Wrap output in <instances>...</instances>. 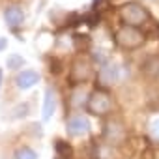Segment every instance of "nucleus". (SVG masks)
I'll use <instances>...</instances> for the list:
<instances>
[{
    "label": "nucleus",
    "mask_w": 159,
    "mask_h": 159,
    "mask_svg": "<svg viewBox=\"0 0 159 159\" xmlns=\"http://www.w3.org/2000/svg\"><path fill=\"white\" fill-rule=\"evenodd\" d=\"M120 17L124 23H127V26H140L148 21V11L144 6H140L139 2H127L122 6L120 10Z\"/></svg>",
    "instance_id": "f257e3e1"
},
{
    "label": "nucleus",
    "mask_w": 159,
    "mask_h": 159,
    "mask_svg": "<svg viewBox=\"0 0 159 159\" xmlns=\"http://www.w3.org/2000/svg\"><path fill=\"white\" fill-rule=\"evenodd\" d=\"M88 111L96 116H103L107 112H111L112 109V99L111 96L105 92V90H94L88 98V103H86Z\"/></svg>",
    "instance_id": "f03ea898"
},
{
    "label": "nucleus",
    "mask_w": 159,
    "mask_h": 159,
    "mask_svg": "<svg viewBox=\"0 0 159 159\" xmlns=\"http://www.w3.org/2000/svg\"><path fill=\"white\" fill-rule=\"evenodd\" d=\"M142 41H144V36L135 26H127L125 25V26H122L116 32V43L120 47H124V49H137V47L142 45Z\"/></svg>",
    "instance_id": "7ed1b4c3"
},
{
    "label": "nucleus",
    "mask_w": 159,
    "mask_h": 159,
    "mask_svg": "<svg viewBox=\"0 0 159 159\" xmlns=\"http://www.w3.org/2000/svg\"><path fill=\"white\" fill-rule=\"evenodd\" d=\"M120 77H122V73H120V66L114 64V62H107V64H103V66L99 67V71H98V81H99L101 86H111V84L118 83V81H120Z\"/></svg>",
    "instance_id": "20e7f679"
},
{
    "label": "nucleus",
    "mask_w": 159,
    "mask_h": 159,
    "mask_svg": "<svg viewBox=\"0 0 159 159\" xmlns=\"http://www.w3.org/2000/svg\"><path fill=\"white\" fill-rule=\"evenodd\" d=\"M90 131V122L83 114H75L66 122V133L69 137H83Z\"/></svg>",
    "instance_id": "39448f33"
},
{
    "label": "nucleus",
    "mask_w": 159,
    "mask_h": 159,
    "mask_svg": "<svg viewBox=\"0 0 159 159\" xmlns=\"http://www.w3.org/2000/svg\"><path fill=\"white\" fill-rule=\"evenodd\" d=\"M90 77H92V66L88 60L79 58L73 62V67H71V81L73 83H86Z\"/></svg>",
    "instance_id": "423d86ee"
},
{
    "label": "nucleus",
    "mask_w": 159,
    "mask_h": 159,
    "mask_svg": "<svg viewBox=\"0 0 159 159\" xmlns=\"http://www.w3.org/2000/svg\"><path fill=\"white\" fill-rule=\"evenodd\" d=\"M4 21H6V25L11 30H17L19 26H23V23H25V11H23V8L17 6V4L6 6L4 8Z\"/></svg>",
    "instance_id": "0eeeda50"
},
{
    "label": "nucleus",
    "mask_w": 159,
    "mask_h": 159,
    "mask_svg": "<svg viewBox=\"0 0 159 159\" xmlns=\"http://www.w3.org/2000/svg\"><path fill=\"white\" fill-rule=\"evenodd\" d=\"M38 83H39V73L34 71V69H25V71H21V73L15 77V84H17V88H21V90H30V88L36 86Z\"/></svg>",
    "instance_id": "6e6552de"
},
{
    "label": "nucleus",
    "mask_w": 159,
    "mask_h": 159,
    "mask_svg": "<svg viewBox=\"0 0 159 159\" xmlns=\"http://www.w3.org/2000/svg\"><path fill=\"white\" fill-rule=\"evenodd\" d=\"M54 111H56V94H54L52 88H47L45 90V98H43V114H41L43 120L45 122L51 120Z\"/></svg>",
    "instance_id": "1a4fd4ad"
},
{
    "label": "nucleus",
    "mask_w": 159,
    "mask_h": 159,
    "mask_svg": "<svg viewBox=\"0 0 159 159\" xmlns=\"http://www.w3.org/2000/svg\"><path fill=\"white\" fill-rule=\"evenodd\" d=\"M124 135H125V131H124V127H122L120 122H109V124H107V127H105V137H107V140H111V142H120V140L124 139Z\"/></svg>",
    "instance_id": "9d476101"
},
{
    "label": "nucleus",
    "mask_w": 159,
    "mask_h": 159,
    "mask_svg": "<svg viewBox=\"0 0 159 159\" xmlns=\"http://www.w3.org/2000/svg\"><path fill=\"white\" fill-rule=\"evenodd\" d=\"M54 152H56V159H71L73 157V150L66 140H54Z\"/></svg>",
    "instance_id": "9b49d317"
},
{
    "label": "nucleus",
    "mask_w": 159,
    "mask_h": 159,
    "mask_svg": "<svg viewBox=\"0 0 159 159\" xmlns=\"http://www.w3.org/2000/svg\"><path fill=\"white\" fill-rule=\"evenodd\" d=\"M13 157H15V159H38L39 155H38L36 150H32V148H28V146H23V148H19V150L15 152Z\"/></svg>",
    "instance_id": "f8f14e48"
},
{
    "label": "nucleus",
    "mask_w": 159,
    "mask_h": 159,
    "mask_svg": "<svg viewBox=\"0 0 159 159\" xmlns=\"http://www.w3.org/2000/svg\"><path fill=\"white\" fill-rule=\"evenodd\" d=\"M26 62H25V58L21 56V54H10L8 56V60H6V66H8V69H19V67H23Z\"/></svg>",
    "instance_id": "ddd939ff"
},
{
    "label": "nucleus",
    "mask_w": 159,
    "mask_h": 159,
    "mask_svg": "<svg viewBox=\"0 0 159 159\" xmlns=\"http://www.w3.org/2000/svg\"><path fill=\"white\" fill-rule=\"evenodd\" d=\"M13 118H21V116H28L30 114V105L28 103H21V105H17L15 109H13Z\"/></svg>",
    "instance_id": "4468645a"
},
{
    "label": "nucleus",
    "mask_w": 159,
    "mask_h": 159,
    "mask_svg": "<svg viewBox=\"0 0 159 159\" xmlns=\"http://www.w3.org/2000/svg\"><path fill=\"white\" fill-rule=\"evenodd\" d=\"M92 58H94V60H96L98 64H101V66L109 62V56L105 54V51H94V54H92Z\"/></svg>",
    "instance_id": "2eb2a0df"
},
{
    "label": "nucleus",
    "mask_w": 159,
    "mask_h": 159,
    "mask_svg": "<svg viewBox=\"0 0 159 159\" xmlns=\"http://www.w3.org/2000/svg\"><path fill=\"white\" fill-rule=\"evenodd\" d=\"M150 133H152L153 139H159V120L152 122V125H150Z\"/></svg>",
    "instance_id": "dca6fc26"
},
{
    "label": "nucleus",
    "mask_w": 159,
    "mask_h": 159,
    "mask_svg": "<svg viewBox=\"0 0 159 159\" xmlns=\"http://www.w3.org/2000/svg\"><path fill=\"white\" fill-rule=\"evenodd\" d=\"M6 47H8V39L6 38H0V52H2Z\"/></svg>",
    "instance_id": "f3484780"
},
{
    "label": "nucleus",
    "mask_w": 159,
    "mask_h": 159,
    "mask_svg": "<svg viewBox=\"0 0 159 159\" xmlns=\"http://www.w3.org/2000/svg\"><path fill=\"white\" fill-rule=\"evenodd\" d=\"M2 81H4V73H2V69H0V88H2Z\"/></svg>",
    "instance_id": "a211bd4d"
}]
</instances>
